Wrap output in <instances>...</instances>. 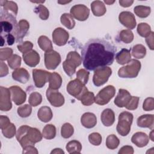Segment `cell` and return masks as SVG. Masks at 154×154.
<instances>
[{
	"instance_id": "cell-1",
	"label": "cell",
	"mask_w": 154,
	"mask_h": 154,
	"mask_svg": "<svg viewBox=\"0 0 154 154\" xmlns=\"http://www.w3.org/2000/svg\"><path fill=\"white\" fill-rule=\"evenodd\" d=\"M116 48L109 42L99 38L88 40L81 49L84 67L88 70L109 66L114 62Z\"/></svg>"
},
{
	"instance_id": "cell-2",
	"label": "cell",
	"mask_w": 154,
	"mask_h": 154,
	"mask_svg": "<svg viewBox=\"0 0 154 154\" xmlns=\"http://www.w3.org/2000/svg\"><path fill=\"white\" fill-rule=\"evenodd\" d=\"M16 137L22 148L28 145H34L42 140V134L40 131L28 125H22L19 128Z\"/></svg>"
},
{
	"instance_id": "cell-3",
	"label": "cell",
	"mask_w": 154,
	"mask_h": 154,
	"mask_svg": "<svg viewBox=\"0 0 154 154\" xmlns=\"http://www.w3.org/2000/svg\"><path fill=\"white\" fill-rule=\"evenodd\" d=\"M1 23V37H5L7 34H13L14 35L17 23L15 17L2 10L1 11L0 16Z\"/></svg>"
},
{
	"instance_id": "cell-4",
	"label": "cell",
	"mask_w": 154,
	"mask_h": 154,
	"mask_svg": "<svg viewBox=\"0 0 154 154\" xmlns=\"http://www.w3.org/2000/svg\"><path fill=\"white\" fill-rule=\"evenodd\" d=\"M82 59L80 55L76 51H70L67 55L66 60L63 63V67L66 73L72 76L76 72L77 67L81 65Z\"/></svg>"
},
{
	"instance_id": "cell-5",
	"label": "cell",
	"mask_w": 154,
	"mask_h": 154,
	"mask_svg": "<svg viewBox=\"0 0 154 154\" xmlns=\"http://www.w3.org/2000/svg\"><path fill=\"white\" fill-rule=\"evenodd\" d=\"M141 63L135 59H131L128 64L118 70V75L122 78H136L141 69Z\"/></svg>"
},
{
	"instance_id": "cell-6",
	"label": "cell",
	"mask_w": 154,
	"mask_h": 154,
	"mask_svg": "<svg viewBox=\"0 0 154 154\" xmlns=\"http://www.w3.org/2000/svg\"><path fill=\"white\" fill-rule=\"evenodd\" d=\"M133 120V114L128 111H123L119 116V121L117 125V131L122 136L128 135L131 131Z\"/></svg>"
},
{
	"instance_id": "cell-7",
	"label": "cell",
	"mask_w": 154,
	"mask_h": 154,
	"mask_svg": "<svg viewBox=\"0 0 154 154\" xmlns=\"http://www.w3.org/2000/svg\"><path fill=\"white\" fill-rule=\"evenodd\" d=\"M66 90L69 94L78 100H80L83 94L88 91L85 84L78 79L70 81L67 85Z\"/></svg>"
},
{
	"instance_id": "cell-8",
	"label": "cell",
	"mask_w": 154,
	"mask_h": 154,
	"mask_svg": "<svg viewBox=\"0 0 154 154\" xmlns=\"http://www.w3.org/2000/svg\"><path fill=\"white\" fill-rule=\"evenodd\" d=\"M112 74V70L107 66L100 67L94 70L93 82L95 86L100 87L105 84Z\"/></svg>"
},
{
	"instance_id": "cell-9",
	"label": "cell",
	"mask_w": 154,
	"mask_h": 154,
	"mask_svg": "<svg viewBox=\"0 0 154 154\" xmlns=\"http://www.w3.org/2000/svg\"><path fill=\"white\" fill-rule=\"evenodd\" d=\"M115 93V87L111 85H107L99 91L95 96L94 102L99 105H106L114 96Z\"/></svg>"
},
{
	"instance_id": "cell-10",
	"label": "cell",
	"mask_w": 154,
	"mask_h": 154,
	"mask_svg": "<svg viewBox=\"0 0 154 154\" xmlns=\"http://www.w3.org/2000/svg\"><path fill=\"white\" fill-rule=\"evenodd\" d=\"M61 63L60 54L54 50L45 53V65L48 70L55 69Z\"/></svg>"
},
{
	"instance_id": "cell-11",
	"label": "cell",
	"mask_w": 154,
	"mask_h": 154,
	"mask_svg": "<svg viewBox=\"0 0 154 154\" xmlns=\"http://www.w3.org/2000/svg\"><path fill=\"white\" fill-rule=\"evenodd\" d=\"M51 73L42 70L34 69L32 70V78L35 86L37 88H42L46 82H49Z\"/></svg>"
},
{
	"instance_id": "cell-12",
	"label": "cell",
	"mask_w": 154,
	"mask_h": 154,
	"mask_svg": "<svg viewBox=\"0 0 154 154\" xmlns=\"http://www.w3.org/2000/svg\"><path fill=\"white\" fill-rule=\"evenodd\" d=\"M70 13L71 16L78 20L84 21L89 16L90 10L85 5L77 4L70 8Z\"/></svg>"
},
{
	"instance_id": "cell-13",
	"label": "cell",
	"mask_w": 154,
	"mask_h": 154,
	"mask_svg": "<svg viewBox=\"0 0 154 154\" xmlns=\"http://www.w3.org/2000/svg\"><path fill=\"white\" fill-rule=\"evenodd\" d=\"M46 98L49 103L55 107H60L64 103L63 95L57 90H53L48 88L46 93Z\"/></svg>"
},
{
	"instance_id": "cell-14",
	"label": "cell",
	"mask_w": 154,
	"mask_h": 154,
	"mask_svg": "<svg viewBox=\"0 0 154 154\" xmlns=\"http://www.w3.org/2000/svg\"><path fill=\"white\" fill-rule=\"evenodd\" d=\"M0 109L2 111H8L12 108L10 90L2 86L0 87Z\"/></svg>"
},
{
	"instance_id": "cell-15",
	"label": "cell",
	"mask_w": 154,
	"mask_h": 154,
	"mask_svg": "<svg viewBox=\"0 0 154 154\" xmlns=\"http://www.w3.org/2000/svg\"><path fill=\"white\" fill-rule=\"evenodd\" d=\"M53 42L58 46H62L66 44L69 38V34L64 29L58 27L55 28L52 34Z\"/></svg>"
},
{
	"instance_id": "cell-16",
	"label": "cell",
	"mask_w": 154,
	"mask_h": 154,
	"mask_svg": "<svg viewBox=\"0 0 154 154\" xmlns=\"http://www.w3.org/2000/svg\"><path fill=\"white\" fill-rule=\"evenodd\" d=\"M11 97L12 100L17 105H20L23 103L26 99V94L20 87L13 85L10 87Z\"/></svg>"
},
{
	"instance_id": "cell-17",
	"label": "cell",
	"mask_w": 154,
	"mask_h": 154,
	"mask_svg": "<svg viewBox=\"0 0 154 154\" xmlns=\"http://www.w3.org/2000/svg\"><path fill=\"white\" fill-rule=\"evenodd\" d=\"M119 20L121 24L130 30L135 28L137 25L135 16L130 11H122L119 14Z\"/></svg>"
},
{
	"instance_id": "cell-18",
	"label": "cell",
	"mask_w": 154,
	"mask_h": 154,
	"mask_svg": "<svg viewBox=\"0 0 154 154\" xmlns=\"http://www.w3.org/2000/svg\"><path fill=\"white\" fill-rule=\"evenodd\" d=\"M131 96H132L128 90L120 88L119 90L118 94L114 99V103L119 108L125 107L130 100Z\"/></svg>"
},
{
	"instance_id": "cell-19",
	"label": "cell",
	"mask_w": 154,
	"mask_h": 154,
	"mask_svg": "<svg viewBox=\"0 0 154 154\" xmlns=\"http://www.w3.org/2000/svg\"><path fill=\"white\" fill-rule=\"evenodd\" d=\"M29 28V22L25 19L19 20L17 23V28L14 34V37L16 39V42H19L21 41L23 38L26 35Z\"/></svg>"
},
{
	"instance_id": "cell-20",
	"label": "cell",
	"mask_w": 154,
	"mask_h": 154,
	"mask_svg": "<svg viewBox=\"0 0 154 154\" xmlns=\"http://www.w3.org/2000/svg\"><path fill=\"white\" fill-rule=\"evenodd\" d=\"M23 59L25 63L29 67H35L40 62V55L35 50H31L23 54Z\"/></svg>"
},
{
	"instance_id": "cell-21",
	"label": "cell",
	"mask_w": 154,
	"mask_h": 154,
	"mask_svg": "<svg viewBox=\"0 0 154 154\" xmlns=\"http://www.w3.org/2000/svg\"><path fill=\"white\" fill-rule=\"evenodd\" d=\"M81 123L86 128H93L97 123L96 116L92 112H85L81 117Z\"/></svg>"
},
{
	"instance_id": "cell-22",
	"label": "cell",
	"mask_w": 154,
	"mask_h": 154,
	"mask_svg": "<svg viewBox=\"0 0 154 154\" xmlns=\"http://www.w3.org/2000/svg\"><path fill=\"white\" fill-rule=\"evenodd\" d=\"M137 123L138 126L140 128H147L153 129L154 116L153 114H143L137 119Z\"/></svg>"
},
{
	"instance_id": "cell-23",
	"label": "cell",
	"mask_w": 154,
	"mask_h": 154,
	"mask_svg": "<svg viewBox=\"0 0 154 154\" xmlns=\"http://www.w3.org/2000/svg\"><path fill=\"white\" fill-rule=\"evenodd\" d=\"M12 78L14 81L22 84H25L29 79V74L25 69L19 68L13 72Z\"/></svg>"
},
{
	"instance_id": "cell-24",
	"label": "cell",
	"mask_w": 154,
	"mask_h": 154,
	"mask_svg": "<svg viewBox=\"0 0 154 154\" xmlns=\"http://www.w3.org/2000/svg\"><path fill=\"white\" fill-rule=\"evenodd\" d=\"M149 139L147 135L143 132H137L135 133L132 138L131 141L138 147H143L149 143Z\"/></svg>"
},
{
	"instance_id": "cell-25",
	"label": "cell",
	"mask_w": 154,
	"mask_h": 154,
	"mask_svg": "<svg viewBox=\"0 0 154 154\" xmlns=\"http://www.w3.org/2000/svg\"><path fill=\"white\" fill-rule=\"evenodd\" d=\"M100 120L105 126H111L115 122V114L110 108L105 109L100 116Z\"/></svg>"
},
{
	"instance_id": "cell-26",
	"label": "cell",
	"mask_w": 154,
	"mask_h": 154,
	"mask_svg": "<svg viewBox=\"0 0 154 154\" xmlns=\"http://www.w3.org/2000/svg\"><path fill=\"white\" fill-rule=\"evenodd\" d=\"M37 117L38 119L45 123L49 122L52 117V111L50 107L48 106H43L39 108L37 112Z\"/></svg>"
},
{
	"instance_id": "cell-27",
	"label": "cell",
	"mask_w": 154,
	"mask_h": 154,
	"mask_svg": "<svg viewBox=\"0 0 154 154\" xmlns=\"http://www.w3.org/2000/svg\"><path fill=\"white\" fill-rule=\"evenodd\" d=\"M117 63L119 64L123 65L127 64L131 60L130 50L123 48L115 56Z\"/></svg>"
},
{
	"instance_id": "cell-28",
	"label": "cell",
	"mask_w": 154,
	"mask_h": 154,
	"mask_svg": "<svg viewBox=\"0 0 154 154\" xmlns=\"http://www.w3.org/2000/svg\"><path fill=\"white\" fill-rule=\"evenodd\" d=\"M0 5L3 7V11L16 16L18 12V7L16 2L11 1H1Z\"/></svg>"
},
{
	"instance_id": "cell-29",
	"label": "cell",
	"mask_w": 154,
	"mask_h": 154,
	"mask_svg": "<svg viewBox=\"0 0 154 154\" xmlns=\"http://www.w3.org/2000/svg\"><path fill=\"white\" fill-rule=\"evenodd\" d=\"M91 9L93 14L95 16H102L105 14L106 8L102 1H94L91 4Z\"/></svg>"
},
{
	"instance_id": "cell-30",
	"label": "cell",
	"mask_w": 154,
	"mask_h": 154,
	"mask_svg": "<svg viewBox=\"0 0 154 154\" xmlns=\"http://www.w3.org/2000/svg\"><path fill=\"white\" fill-rule=\"evenodd\" d=\"M49 83V88L53 90H58L62 84L61 76L58 73H51Z\"/></svg>"
},
{
	"instance_id": "cell-31",
	"label": "cell",
	"mask_w": 154,
	"mask_h": 154,
	"mask_svg": "<svg viewBox=\"0 0 154 154\" xmlns=\"http://www.w3.org/2000/svg\"><path fill=\"white\" fill-rule=\"evenodd\" d=\"M38 45L40 48L45 52H49L52 51L53 46L51 40L45 35H41L37 40Z\"/></svg>"
},
{
	"instance_id": "cell-32",
	"label": "cell",
	"mask_w": 154,
	"mask_h": 154,
	"mask_svg": "<svg viewBox=\"0 0 154 154\" xmlns=\"http://www.w3.org/2000/svg\"><path fill=\"white\" fill-rule=\"evenodd\" d=\"M66 149L67 152L70 154L80 153L82 150V145L77 140H72L67 143Z\"/></svg>"
},
{
	"instance_id": "cell-33",
	"label": "cell",
	"mask_w": 154,
	"mask_h": 154,
	"mask_svg": "<svg viewBox=\"0 0 154 154\" xmlns=\"http://www.w3.org/2000/svg\"><path fill=\"white\" fill-rule=\"evenodd\" d=\"M131 54L134 58L137 59H142L146 56V49L143 45L138 44L132 47Z\"/></svg>"
},
{
	"instance_id": "cell-34",
	"label": "cell",
	"mask_w": 154,
	"mask_h": 154,
	"mask_svg": "<svg viewBox=\"0 0 154 154\" xmlns=\"http://www.w3.org/2000/svg\"><path fill=\"white\" fill-rule=\"evenodd\" d=\"M42 136L48 140H51L56 136V128L52 124L46 125L43 129Z\"/></svg>"
},
{
	"instance_id": "cell-35",
	"label": "cell",
	"mask_w": 154,
	"mask_h": 154,
	"mask_svg": "<svg viewBox=\"0 0 154 154\" xmlns=\"http://www.w3.org/2000/svg\"><path fill=\"white\" fill-rule=\"evenodd\" d=\"M60 21L61 23L67 29H72L75 27V21L71 14L69 13H63L61 16Z\"/></svg>"
},
{
	"instance_id": "cell-36",
	"label": "cell",
	"mask_w": 154,
	"mask_h": 154,
	"mask_svg": "<svg viewBox=\"0 0 154 154\" xmlns=\"http://www.w3.org/2000/svg\"><path fill=\"white\" fill-rule=\"evenodd\" d=\"M135 14L140 18H146L149 16L151 12L150 7L144 5H137L134 7Z\"/></svg>"
},
{
	"instance_id": "cell-37",
	"label": "cell",
	"mask_w": 154,
	"mask_h": 154,
	"mask_svg": "<svg viewBox=\"0 0 154 154\" xmlns=\"http://www.w3.org/2000/svg\"><path fill=\"white\" fill-rule=\"evenodd\" d=\"M119 37L121 42L130 43L134 40V34L130 29H123L120 32Z\"/></svg>"
},
{
	"instance_id": "cell-38",
	"label": "cell",
	"mask_w": 154,
	"mask_h": 154,
	"mask_svg": "<svg viewBox=\"0 0 154 154\" xmlns=\"http://www.w3.org/2000/svg\"><path fill=\"white\" fill-rule=\"evenodd\" d=\"M119 144L120 140L119 138L114 134H111L108 135L106 139V146L109 149L114 150L117 148Z\"/></svg>"
},
{
	"instance_id": "cell-39",
	"label": "cell",
	"mask_w": 154,
	"mask_h": 154,
	"mask_svg": "<svg viewBox=\"0 0 154 154\" xmlns=\"http://www.w3.org/2000/svg\"><path fill=\"white\" fill-rule=\"evenodd\" d=\"M151 32L150 26L147 23H140L137 26V32L141 37H147Z\"/></svg>"
},
{
	"instance_id": "cell-40",
	"label": "cell",
	"mask_w": 154,
	"mask_h": 154,
	"mask_svg": "<svg viewBox=\"0 0 154 154\" xmlns=\"http://www.w3.org/2000/svg\"><path fill=\"white\" fill-rule=\"evenodd\" d=\"M74 133V128L69 123H64L61 128V135L64 138H69Z\"/></svg>"
},
{
	"instance_id": "cell-41",
	"label": "cell",
	"mask_w": 154,
	"mask_h": 154,
	"mask_svg": "<svg viewBox=\"0 0 154 154\" xmlns=\"http://www.w3.org/2000/svg\"><path fill=\"white\" fill-rule=\"evenodd\" d=\"M34 11L38 14L39 17L42 20H45L49 18V11L48 9L42 4H38V5L35 8Z\"/></svg>"
},
{
	"instance_id": "cell-42",
	"label": "cell",
	"mask_w": 154,
	"mask_h": 154,
	"mask_svg": "<svg viewBox=\"0 0 154 154\" xmlns=\"http://www.w3.org/2000/svg\"><path fill=\"white\" fill-rule=\"evenodd\" d=\"M95 96L93 92L87 91L81 97L80 100L81 103L85 106H90L94 102Z\"/></svg>"
},
{
	"instance_id": "cell-43",
	"label": "cell",
	"mask_w": 154,
	"mask_h": 154,
	"mask_svg": "<svg viewBox=\"0 0 154 154\" xmlns=\"http://www.w3.org/2000/svg\"><path fill=\"white\" fill-rule=\"evenodd\" d=\"M7 63L11 69H19L21 65V57L17 54H13L7 60Z\"/></svg>"
},
{
	"instance_id": "cell-44",
	"label": "cell",
	"mask_w": 154,
	"mask_h": 154,
	"mask_svg": "<svg viewBox=\"0 0 154 154\" xmlns=\"http://www.w3.org/2000/svg\"><path fill=\"white\" fill-rule=\"evenodd\" d=\"M42 101V96L38 92H32L30 94L28 102L32 106H37L40 105Z\"/></svg>"
},
{
	"instance_id": "cell-45",
	"label": "cell",
	"mask_w": 154,
	"mask_h": 154,
	"mask_svg": "<svg viewBox=\"0 0 154 154\" xmlns=\"http://www.w3.org/2000/svg\"><path fill=\"white\" fill-rule=\"evenodd\" d=\"M32 106L28 104H25L24 105L20 106L17 108V114L18 115L22 117L26 118L29 117L32 112Z\"/></svg>"
},
{
	"instance_id": "cell-46",
	"label": "cell",
	"mask_w": 154,
	"mask_h": 154,
	"mask_svg": "<svg viewBox=\"0 0 154 154\" xmlns=\"http://www.w3.org/2000/svg\"><path fill=\"white\" fill-rule=\"evenodd\" d=\"M16 126L15 125L10 123L5 128L2 129V132L4 136L7 138H11L16 135Z\"/></svg>"
},
{
	"instance_id": "cell-47",
	"label": "cell",
	"mask_w": 154,
	"mask_h": 154,
	"mask_svg": "<svg viewBox=\"0 0 154 154\" xmlns=\"http://www.w3.org/2000/svg\"><path fill=\"white\" fill-rule=\"evenodd\" d=\"M89 75L90 73L88 71H87L85 69H81L76 72V79L85 85L88 82Z\"/></svg>"
},
{
	"instance_id": "cell-48",
	"label": "cell",
	"mask_w": 154,
	"mask_h": 154,
	"mask_svg": "<svg viewBox=\"0 0 154 154\" xmlns=\"http://www.w3.org/2000/svg\"><path fill=\"white\" fill-rule=\"evenodd\" d=\"M89 142L94 146H99L102 140V137L99 133L93 132L88 135Z\"/></svg>"
},
{
	"instance_id": "cell-49",
	"label": "cell",
	"mask_w": 154,
	"mask_h": 154,
	"mask_svg": "<svg viewBox=\"0 0 154 154\" xmlns=\"http://www.w3.org/2000/svg\"><path fill=\"white\" fill-rule=\"evenodd\" d=\"M18 50L22 52L23 54L27 53L28 52L32 50V47H33V44L32 42L29 41H25L23 42V43L18 45L17 46Z\"/></svg>"
},
{
	"instance_id": "cell-50",
	"label": "cell",
	"mask_w": 154,
	"mask_h": 154,
	"mask_svg": "<svg viewBox=\"0 0 154 154\" xmlns=\"http://www.w3.org/2000/svg\"><path fill=\"white\" fill-rule=\"evenodd\" d=\"M13 55V49L10 48H3L0 49L1 61L8 60Z\"/></svg>"
},
{
	"instance_id": "cell-51",
	"label": "cell",
	"mask_w": 154,
	"mask_h": 154,
	"mask_svg": "<svg viewBox=\"0 0 154 154\" xmlns=\"http://www.w3.org/2000/svg\"><path fill=\"white\" fill-rule=\"evenodd\" d=\"M139 97L137 96H131V98L128 104L126 105L125 108L128 110H135L138 108L139 102Z\"/></svg>"
},
{
	"instance_id": "cell-52",
	"label": "cell",
	"mask_w": 154,
	"mask_h": 154,
	"mask_svg": "<svg viewBox=\"0 0 154 154\" xmlns=\"http://www.w3.org/2000/svg\"><path fill=\"white\" fill-rule=\"evenodd\" d=\"M143 109L146 111H152L154 109V99L152 97L146 98L143 104Z\"/></svg>"
},
{
	"instance_id": "cell-53",
	"label": "cell",
	"mask_w": 154,
	"mask_h": 154,
	"mask_svg": "<svg viewBox=\"0 0 154 154\" xmlns=\"http://www.w3.org/2000/svg\"><path fill=\"white\" fill-rule=\"evenodd\" d=\"M134 148L131 146H124L119 151V154H133Z\"/></svg>"
},
{
	"instance_id": "cell-54",
	"label": "cell",
	"mask_w": 154,
	"mask_h": 154,
	"mask_svg": "<svg viewBox=\"0 0 154 154\" xmlns=\"http://www.w3.org/2000/svg\"><path fill=\"white\" fill-rule=\"evenodd\" d=\"M38 153L37 149L34 147V145H28L23 148L22 153Z\"/></svg>"
},
{
	"instance_id": "cell-55",
	"label": "cell",
	"mask_w": 154,
	"mask_h": 154,
	"mask_svg": "<svg viewBox=\"0 0 154 154\" xmlns=\"http://www.w3.org/2000/svg\"><path fill=\"white\" fill-rule=\"evenodd\" d=\"M10 123V120L8 117L3 115L0 116V128L1 130L5 128Z\"/></svg>"
},
{
	"instance_id": "cell-56",
	"label": "cell",
	"mask_w": 154,
	"mask_h": 154,
	"mask_svg": "<svg viewBox=\"0 0 154 154\" xmlns=\"http://www.w3.org/2000/svg\"><path fill=\"white\" fill-rule=\"evenodd\" d=\"M153 38H154V32L152 31L150 34V35L146 37V42L148 46V47L151 49L153 50Z\"/></svg>"
},
{
	"instance_id": "cell-57",
	"label": "cell",
	"mask_w": 154,
	"mask_h": 154,
	"mask_svg": "<svg viewBox=\"0 0 154 154\" xmlns=\"http://www.w3.org/2000/svg\"><path fill=\"white\" fill-rule=\"evenodd\" d=\"M1 67H0V76L4 77L8 74V69L7 66L2 61H1Z\"/></svg>"
},
{
	"instance_id": "cell-58",
	"label": "cell",
	"mask_w": 154,
	"mask_h": 154,
	"mask_svg": "<svg viewBox=\"0 0 154 154\" xmlns=\"http://www.w3.org/2000/svg\"><path fill=\"white\" fill-rule=\"evenodd\" d=\"M3 38H4V40H5L7 44L9 46L12 45L14 43L15 38H16L14 35H13V34H7L5 37H4Z\"/></svg>"
},
{
	"instance_id": "cell-59",
	"label": "cell",
	"mask_w": 154,
	"mask_h": 154,
	"mask_svg": "<svg viewBox=\"0 0 154 154\" xmlns=\"http://www.w3.org/2000/svg\"><path fill=\"white\" fill-rule=\"evenodd\" d=\"M120 5L123 7H130L133 3L134 1H129V0H120L119 1Z\"/></svg>"
},
{
	"instance_id": "cell-60",
	"label": "cell",
	"mask_w": 154,
	"mask_h": 154,
	"mask_svg": "<svg viewBox=\"0 0 154 154\" xmlns=\"http://www.w3.org/2000/svg\"><path fill=\"white\" fill-rule=\"evenodd\" d=\"M51 154L52 153H60V154H63V153H64V151L61 149H60V148H56V149H54L53 150L51 151Z\"/></svg>"
},
{
	"instance_id": "cell-61",
	"label": "cell",
	"mask_w": 154,
	"mask_h": 154,
	"mask_svg": "<svg viewBox=\"0 0 154 154\" xmlns=\"http://www.w3.org/2000/svg\"><path fill=\"white\" fill-rule=\"evenodd\" d=\"M149 138H150V140H151L152 141H154V138H153V129H152V131H151V132L150 133Z\"/></svg>"
},
{
	"instance_id": "cell-62",
	"label": "cell",
	"mask_w": 154,
	"mask_h": 154,
	"mask_svg": "<svg viewBox=\"0 0 154 154\" xmlns=\"http://www.w3.org/2000/svg\"><path fill=\"white\" fill-rule=\"evenodd\" d=\"M104 2L108 5H111L115 2V1H104Z\"/></svg>"
},
{
	"instance_id": "cell-63",
	"label": "cell",
	"mask_w": 154,
	"mask_h": 154,
	"mask_svg": "<svg viewBox=\"0 0 154 154\" xmlns=\"http://www.w3.org/2000/svg\"><path fill=\"white\" fill-rule=\"evenodd\" d=\"M1 46H4V45L5 44V41L4 38L3 37H1Z\"/></svg>"
},
{
	"instance_id": "cell-64",
	"label": "cell",
	"mask_w": 154,
	"mask_h": 154,
	"mask_svg": "<svg viewBox=\"0 0 154 154\" xmlns=\"http://www.w3.org/2000/svg\"><path fill=\"white\" fill-rule=\"evenodd\" d=\"M71 1H58V3H59V4H67V3H69V2H70Z\"/></svg>"
}]
</instances>
